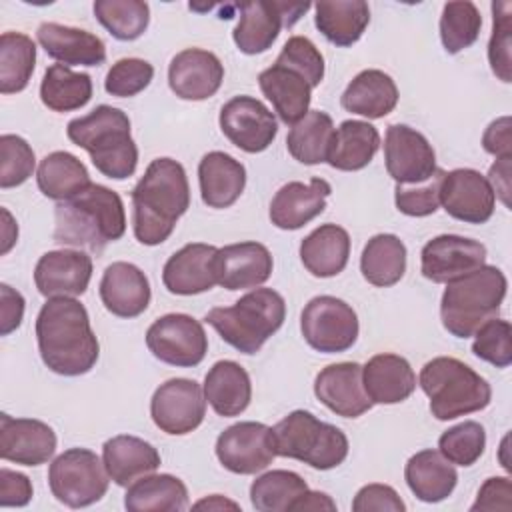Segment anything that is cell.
I'll return each instance as SVG.
<instances>
[{"mask_svg": "<svg viewBox=\"0 0 512 512\" xmlns=\"http://www.w3.org/2000/svg\"><path fill=\"white\" fill-rule=\"evenodd\" d=\"M92 98V78L86 72H72L64 64L46 68L40 82V100L52 112H72Z\"/></svg>", "mask_w": 512, "mask_h": 512, "instance_id": "b9f144b4", "label": "cell"}, {"mask_svg": "<svg viewBox=\"0 0 512 512\" xmlns=\"http://www.w3.org/2000/svg\"><path fill=\"white\" fill-rule=\"evenodd\" d=\"M332 186L324 178L284 184L270 202V220L280 230H298L324 212Z\"/></svg>", "mask_w": 512, "mask_h": 512, "instance_id": "d4e9b609", "label": "cell"}, {"mask_svg": "<svg viewBox=\"0 0 512 512\" xmlns=\"http://www.w3.org/2000/svg\"><path fill=\"white\" fill-rule=\"evenodd\" d=\"M300 330L310 348L338 354L354 346L360 326L348 302L336 296H316L302 310Z\"/></svg>", "mask_w": 512, "mask_h": 512, "instance_id": "30bf717a", "label": "cell"}, {"mask_svg": "<svg viewBox=\"0 0 512 512\" xmlns=\"http://www.w3.org/2000/svg\"><path fill=\"white\" fill-rule=\"evenodd\" d=\"M150 416L166 434H188L196 430L206 416L204 390L196 380L170 378L154 390L150 400Z\"/></svg>", "mask_w": 512, "mask_h": 512, "instance_id": "4fadbf2b", "label": "cell"}, {"mask_svg": "<svg viewBox=\"0 0 512 512\" xmlns=\"http://www.w3.org/2000/svg\"><path fill=\"white\" fill-rule=\"evenodd\" d=\"M272 254L260 242H238L218 248L214 258L216 284L226 290L262 286L272 274Z\"/></svg>", "mask_w": 512, "mask_h": 512, "instance_id": "603a6c76", "label": "cell"}, {"mask_svg": "<svg viewBox=\"0 0 512 512\" xmlns=\"http://www.w3.org/2000/svg\"><path fill=\"white\" fill-rule=\"evenodd\" d=\"M292 510H312V512H318V510H330L334 512L336 510V502L324 494V492H312V490H306L292 506Z\"/></svg>", "mask_w": 512, "mask_h": 512, "instance_id": "6125c7cd", "label": "cell"}, {"mask_svg": "<svg viewBox=\"0 0 512 512\" xmlns=\"http://www.w3.org/2000/svg\"><path fill=\"white\" fill-rule=\"evenodd\" d=\"M36 182L46 198L64 202L90 184V174L82 160H78L74 154L56 150L40 160Z\"/></svg>", "mask_w": 512, "mask_h": 512, "instance_id": "f35d334b", "label": "cell"}, {"mask_svg": "<svg viewBox=\"0 0 512 512\" xmlns=\"http://www.w3.org/2000/svg\"><path fill=\"white\" fill-rule=\"evenodd\" d=\"M472 352L476 358L496 366L508 368L512 364V328L508 320L490 318L474 332Z\"/></svg>", "mask_w": 512, "mask_h": 512, "instance_id": "681fc988", "label": "cell"}, {"mask_svg": "<svg viewBox=\"0 0 512 512\" xmlns=\"http://www.w3.org/2000/svg\"><path fill=\"white\" fill-rule=\"evenodd\" d=\"M36 166L32 146L16 134L0 136V188L24 184Z\"/></svg>", "mask_w": 512, "mask_h": 512, "instance_id": "f907efd6", "label": "cell"}, {"mask_svg": "<svg viewBox=\"0 0 512 512\" xmlns=\"http://www.w3.org/2000/svg\"><path fill=\"white\" fill-rule=\"evenodd\" d=\"M418 384L430 400L436 420H454L484 410L492 400V388L476 370L452 356H438L420 370Z\"/></svg>", "mask_w": 512, "mask_h": 512, "instance_id": "52a82bcc", "label": "cell"}, {"mask_svg": "<svg viewBox=\"0 0 512 512\" xmlns=\"http://www.w3.org/2000/svg\"><path fill=\"white\" fill-rule=\"evenodd\" d=\"M54 242L102 252L126 232V212L118 192L90 182L54 210Z\"/></svg>", "mask_w": 512, "mask_h": 512, "instance_id": "3957f363", "label": "cell"}, {"mask_svg": "<svg viewBox=\"0 0 512 512\" xmlns=\"http://www.w3.org/2000/svg\"><path fill=\"white\" fill-rule=\"evenodd\" d=\"M340 104L352 114L378 120L396 108L398 88L386 72L368 68L352 78L340 98Z\"/></svg>", "mask_w": 512, "mask_h": 512, "instance_id": "1f68e13d", "label": "cell"}, {"mask_svg": "<svg viewBox=\"0 0 512 512\" xmlns=\"http://www.w3.org/2000/svg\"><path fill=\"white\" fill-rule=\"evenodd\" d=\"M258 84L284 124H296L308 114L312 86L300 72L274 62L270 68L260 72Z\"/></svg>", "mask_w": 512, "mask_h": 512, "instance_id": "f1b7e54d", "label": "cell"}, {"mask_svg": "<svg viewBox=\"0 0 512 512\" xmlns=\"http://www.w3.org/2000/svg\"><path fill=\"white\" fill-rule=\"evenodd\" d=\"M72 144L90 154L96 170L112 180L130 178L138 166V148L130 134V118L120 108L100 104L66 126Z\"/></svg>", "mask_w": 512, "mask_h": 512, "instance_id": "277c9868", "label": "cell"}, {"mask_svg": "<svg viewBox=\"0 0 512 512\" xmlns=\"http://www.w3.org/2000/svg\"><path fill=\"white\" fill-rule=\"evenodd\" d=\"M276 62L300 72L312 88L320 86L324 78V56L320 54L316 44L306 36L288 38Z\"/></svg>", "mask_w": 512, "mask_h": 512, "instance_id": "f5cc1de1", "label": "cell"}, {"mask_svg": "<svg viewBox=\"0 0 512 512\" xmlns=\"http://www.w3.org/2000/svg\"><path fill=\"white\" fill-rule=\"evenodd\" d=\"M56 452L54 430L36 418L0 416V456L22 466H40Z\"/></svg>", "mask_w": 512, "mask_h": 512, "instance_id": "44dd1931", "label": "cell"}, {"mask_svg": "<svg viewBox=\"0 0 512 512\" xmlns=\"http://www.w3.org/2000/svg\"><path fill=\"white\" fill-rule=\"evenodd\" d=\"M354 512H404L406 504L398 492L388 484H366L362 486L354 500Z\"/></svg>", "mask_w": 512, "mask_h": 512, "instance_id": "11a10c76", "label": "cell"}, {"mask_svg": "<svg viewBox=\"0 0 512 512\" xmlns=\"http://www.w3.org/2000/svg\"><path fill=\"white\" fill-rule=\"evenodd\" d=\"M506 288L504 272L490 264L448 282L440 300L442 326L456 338L474 336L484 322L498 316Z\"/></svg>", "mask_w": 512, "mask_h": 512, "instance_id": "5b68a950", "label": "cell"}, {"mask_svg": "<svg viewBox=\"0 0 512 512\" xmlns=\"http://www.w3.org/2000/svg\"><path fill=\"white\" fill-rule=\"evenodd\" d=\"M32 500V482L26 474L0 468V506L20 508Z\"/></svg>", "mask_w": 512, "mask_h": 512, "instance_id": "6f0895ef", "label": "cell"}, {"mask_svg": "<svg viewBox=\"0 0 512 512\" xmlns=\"http://www.w3.org/2000/svg\"><path fill=\"white\" fill-rule=\"evenodd\" d=\"M36 38L44 52L64 66H100L106 60L102 38L82 28L44 22L38 26Z\"/></svg>", "mask_w": 512, "mask_h": 512, "instance_id": "4316f807", "label": "cell"}, {"mask_svg": "<svg viewBox=\"0 0 512 512\" xmlns=\"http://www.w3.org/2000/svg\"><path fill=\"white\" fill-rule=\"evenodd\" d=\"M152 292L146 274L130 262H112L100 280V300L118 318H136L150 304Z\"/></svg>", "mask_w": 512, "mask_h": 512, "instance_id": "484cf974", "label": "cell"}, {"mask_svg": "<svg viewBox=\"0 0 512 512\" xmlns=\"http://www.w3.org/2000/svg\"><path fill=\"white\" fill-rule=\"evenodd\" d=\"M486 264V246L458 234H440L420 252V272L436 284H448Z\"/></svg>", "mask_w": 512, "mask_h": 512, "instance_id": "e0dca14e", "label": "cell"}, {"mask_svg": "<svg viewBox=\"0 0 512 512\" xmlns=\"http://www.w3.org/2000/svg\"><path fill=\"white\" fill-rule=\"evenodd\" d=\"M350 256V236L338 224H322L314 228L300 244V260L316 278L338 276Z\"/></svg>", "mask_w": 512, "mask_h": 512, "instance_id": "e575fe53", "label": "cell"}, {"mask_svg": "<svg viewBox=\"0 0 512 512\" xmlns=\"http://www.w3.org/2000/svg\"><path fill=\"white\" fill-rule=\"evenodd\" d=\"M190 206L186 170L172 158H156L132 190V228L144 246L170 238L178 218Z\"/></svg>", "mask_w": 512, "mask_h": 512, "instance_id": "7a4b0ae2", "label": "cell"}, {"mask_svg": "<svg viewBox=\"0 0 512 512\" xmlns=\"http://www.w3.org/2000/svg\"><path fill=\"white\" fill-rule=\"evenodd\" d=\"M124 506L130 512H180L188 508V490L172 474H146L128 486Z\"/></svg>", "mask_w": 512, "mask_h": 512, "instance_id": "74e56055", "label": "cell"}, {"mask_svg": "<svg viewBox=\"0 0 512 512\" xmlns=\"http://www.w3.org/2000/svg\"><path fill=\"white\" fill-rule=\"evenodd\" d=\"M110 476L104 462L88 448H70L56 456L48 468L52 496L68 508H86L102 500Z\"/></svg>", "mask_w": 512, "mask_h": 512, "instance_id": "9c48e42d", "label": "cell"}, {"mask_svg": "<svg viewBox=\"0 0 512 512\" xmlns=\"http://www.w3.org/2000/svg\"><path fill=\"white\" fill-rule=\"evenodd\" d=\"M92 278V258L82 250L62 248L40 256L34 268V284L46 298L82 296Z\"/></svg>", "mask_w": 512, "mask_h": 512, "instance_id": "d6986e66", "label": "cell"}, {"mask_svg": "<svg viewBox=\"0 0 512 512\" xmlns=\"http://www.w3.org/2000/svg\"><path fill=\"white\" fill-rule=\"evenodd\" d=\"M440 204L460 222L484 224L494 214L496 196L484 174L474 168H456L442 178Z\"/></svg>", "mask_w": 512, "mask_h": 512, "instance_id": "ac0fdd59", "label": "cell"}, {"mask_svg": "<svg viewBox=\"0 0 512 512\" xmlns=\"http://www.w3.org/2000/svg\"><path fill=\"white\" fill-rule=\"evenodd\" d=\"M102 462L110 480L128 488L134 480L158 470L160 454L150 442L138 436L118 434L104 442Z\"/></svg>", "mask_w": 512, "mask_h": 512, "instance_id": "f546056e", "label": "cell"}, {"mask_svg": "<svg viewBox=\"0 0 512 512\" xmlns=\"http://www.w3.org/2000/svg\"><path fill=\"white\" fill-rule=\"evenodd\" d=\"M24 296L8 284H0V334L8 336L22 324Z\"/></svg>", "mask_w": 512, "mask_h": 512, "instance_id": "680465c9", "label": "cell"}, {"mask_svg": "<svg viewBox=\"0 0 512 512\" xmlns=\"http://www.w3.org/2000/svg\"><path fill=\"white\" fill-rule=\"evenodd\" d=\"M512 508V484L508 476H494L488 478L480 490L476 502L470 506L472 512L476 510H510Z\"/></svg>", "mask_w": 512, "mask_h": 512, "instance_id": "9f6ffc18", "label": "cell"}, {"mask_svg": "<svg viewBox=\"0 0 512 512\" xmlns=\"http://www.w3.org/2000/svg\"><path fill=\"white\" fill-rule=\"evenodd\" d=\"M482 146L488 154L496 158H512V136H510V116L496 118L484 130Z\"/></svg>", "mask_w": 512, "mask_h": 512, "instance_id": "91938a15", "label": "cell"}, {"mask_svg": "<svg viewBox=\"0 0 512 512\" xmlns=\"http://www.w3.org/2000/svg\"><path fill=\"white\" fill-rule=\"evenodd\" d=\"M360 272L366 282L388 288L400 282L406 272V246L396 234L372 236L360 256Z\"/></svg>", "mask_w": 512, "mask_h": 512, "instance_id": "ab89813d", "label": "cell"}, {"mask_svg": "<svg viewBox=\"0 0 512 512\" xmlns=\"http://www.w3.org/2000/svg\"><path fill=\"white\" fill-rule=\"evenodd\" d=\"M446 170L438 168L434 176L416 186H398L394 190L396 208L406 216H430L440 206V184Z\"/></svg>", "mask_w": 512, "mask_h": 512, "instance_id": "db71d44e", "label": "cell"}, {"mask_svg": "<svg viewBox=\"0 0 512 512\" xmlns=\"http://www.w3.org/2000/svg\"><path fill=\"white\" fill-rule=\"evenodd\" d=\"M482 28V16L474 2H446L440 16V40L448 54L470 48Z\"/></svg>", "mask_w": 512, "mask_h": 512, "instance_id": "bcb514c9", "label": "cell"}, {"mask_svg": "<svg viewBox=\"0 0 512 512\" xmlns=\"http://www.w3.org/2000/svg\"><path fill=\"white\" fill-rule=\"evenodd\" d=\"M96 20L122 42L140 38L150 22V8L142 0H96Z\"/></svg>", "mask_w": 512, "mask_h": 512, "instance_id": "f6af8a7d", "label": "cell"}, {"mask_svg": "<svg viewBox=\"0 0 512 512\" xmlns=\"http://www.w3.org/2000/svg\"><path fill=\"white\" fill-rule=\"evenodd\" d=\"M2 218H4V226H2V254H6L14 246L16 238H18V226L14 224V220H12V216H10V212L6 208H2Z\"/></svg>", "mask_w": 512, "mask_h": 512, "instance_id": "be15d7a7", "label": "cell"}, {"mask_svg": "<svg viewBox=\"0 0 512 512\" xmlns=\"http://www.w3.org/2000/svg\"><path fill=\"white\" fill-rule=\"evenodd\" d=\"M362 384L372 404H398L416 390V374L404 356L384 352L362 366Z\"/></svg>", "mask_w": 512, "mask_h": 512, "instance_id": "83f0119b", "label": "cell"}, {"mask_svg": "<svg viewBox=\"0 0 512 512\" xmlns=\"http://www.w3.org/2000/svg\"><path fill=\"white\" fill-rule=\"evenodd\" d=\"M380 148L378 130L364 120H344L332 136L326 162L344 172L366 168Z\"/></svg>", "mask_w": 512, "mask_h": 512, "instance_id": "d590c367", "label": "cell"}, {"mask_svg": "<svg viewBox=\"0 0 512 512\" xmlns=\"http://www.w3.org/2000/svg\"><path fill=\"white\" fill-rule=\"evenodd\" d=\"M222 134L240 150L256 154L266 150L276 134L278 124L274 112H270L258 98L234 96L220 110Z\"/></svg>", "mask_w": 512, "mask_h": 512, "instance_id": "2e32d148", "label": "cell"}, {"mask_svg": "<svg viewBox=\"0 0 512 512\" xmlns=\"http://www.w3.org/2000/svg\"><path fill=\"white\" fill-rule=\"evenodd\" d=\"M512 4L506 0L492 4V34L488 42V62L502 82H512Z\"/></svg>", "mask_w": 512, "mask_h": 512, "instance_id": "c3c4849f", "label": "cell"}, {"mask_svg": "<svg viewBox=\"0 0 512 512\" xmlns=\"http://www.w3.org/2000/svg\"><path fill=\"white\" fill-rule=\"evenodd\" d=\"M224 80V66L214 52L186 48L168 66L170 90L182 100H206L214 96Z\"/></svg>", "mask_w": 512, "mask_h": 512, "instance_id": "ffe728a7", "label": "cell"}, {"mask_svg": "<svg viewBox=\"0 0 512 512\" xmlns=\"http://www.w3.org/2000/svg\"><path fill=\"white\" fill-rule=\"evenodd\" d=\"M404 478L412 494L428 504L448 498L458 482V474L452 462H448L438 450H420L406 462Z\"/></svg>", "mask_w": 512, "mask_h": 512, "instance_id": "836d02e7", "label": "cell"}, {"mask_svg": "<svg viewBox=\"0 0 512 512\" xmlns=\"http://www.w3.org/2000/svg\"><path fill=\"white\" fill-rule=\"evenodd\" d=\"M334 130L330 114L322 110H308L304 118L292 124L286 136V148L290 156L302 164H322L328 158Z\"/></svg>", "mask_w": 512, "mask_h": 512, "instance_id": "60d3db41", "label": "cell"}, {"mask_svg": "<svg viewBox=\"0 0 512 512\" xmlns=\"http://www.w3.org/2000/svg\"><path fill=\"white\" fill-rule=\"evenodd\" d=\"M36 340L42 362L60 376H82L98 360L100 346L80 300L48 298L36 318Z\"/></svg>", "mask_w": 512, "mask_h": 512, "instance_id": "6da1fadb", "label": "cell"}, {"mask_svg": "<svg viewBox=\"0 0 512 512\" xmlns=\"http://www.w3.org/2000/svg\"><path fill=\"white\" fill-rule=\"evenodd\" d=\"M198 182L206 206L228 208L244 192L246 168L234 156L214 150L202 156L198 164Z\"/></svg>", "mask_w": 512, "mask_h": 512, "instance_id": "4dcf8cb0", "label": "cell"}, {"mask_svg": "<svg viewBox=\"0 0 512 512\" xmlns=\"http://www.w3.org/2000/svg\"><path fill=\"white\" fill-rule=\"evenodd\" d=\"M276 456L272 428L262 422H238L228 426L216 440V458L234 474H256Z\"/></svg>", "mask_w": 512, "mask_h": 512, "instance_id": "9a60e30c", "label": "cell"}, {"mask_svg": "<svg viewBox=\"0 0 512 512\" xmlns=\"http://www.w3.org/2000/svg\"><path fill=\"white\" fill-rule=\"evenodd\" d=\"M146 346L164 364L192 368L198 366L208 352V336L204 326L188 314H166L156 318L146 330Z\"/></svg>", "mask_w": 512, "mask_h": 512, "instance_id": "8fae6325", "label": "cell"}, {"mask_svg": "<svg viewBox=\"0 0 512 512\" xmlns=\"http://www.w3.org/2000/svg\"><path fill=\"white\" fill-rule=\"evenodd\" d=\"M240 18L232 32L234 44L244 54L266 52L278 38L282 28L294 26L310 8V2H244L238 6Z\"/></svg>", "mask_w": 512, "mask_h": 512, "instance_id": "7c38bea8", "label": "cell"}, {"mask_svg": "<svg viewBox=\"0 0 512 512\" xmlns=\"http://www.w3.org/2000/svg\"><path fill=\"white\" fill-rule=\"evenodd\" d=\"M284 318L286 302L272 288H254L232 306H216L204 316L220 338L242 354H256L280 330Z\"/></svg>", "mask_w": 512, "mask_h": 512, "instance_id": "8992f818", "label": "cell"}, {"mask_svg": "<svg viewBox=\"0 0 512 512\" xmlns=\"http://www.w3.org/2000/svg\"><path fill=\"white\" fill-rule=\"evenodd\" d=\"M216 252V246L202 242L186 244L174 252L162 268V282L166 290L178 296H192L210 290L216 284Z\"/></svg>", "mask_w": 512, "mask_h": 512, "instance_id": "cb8c5ba5", "label": "cell"}, {"mask_svg": "<svg viewBox=\"0 0 512 512\" xmlns=\"http://www.w3.org/2000/svg\"><path fill=\"white\" fill-rule=\"evenodd\" d=\"M314 10L316 28L330 44L340 48L358 42L370 22V8L362 0L316 2Z\"/></svg>", "mask_w": 512, "mask_h": 512, "instance_id": "8d00e7d4", "label": "cell"}, {"mask_svg": "<svg viewBox=\"0 0 512 512\" xmlns=\"http://www.w3.org/2000/svg\"><path fill=\"white\" fill-rule=\"evenodd\" d=\"M194 508H196V510H224V508L240 510V506H238L236 502H232V500H228V498H224V496H220V494H212V496H208V498H204V500H198V502L194 504Z\"/></svg>", "mask_w": 512, "mask_h": 512, "instance_id": "e7e4bbea", "label": "cell"}, {"mask_svg": "<svg viewBox=\"0 0 512 512\" xmlns=\"http://www.w3.org/2000/svg\"><path fill=\"white\" fill-rule=\"evenodd\" d=\"M314 394L342 418H358L372 408L358 362H338L322 368L314 380Z\"/></svg>", "mask_w": 512, "mask_h": 512, "instance_id": "7402d4cb", "label": "cell"}, {"mask_svg": "<svg viewBox=\"0 0 512 512\" xmlns=\"http://www.w3.org/2000/svg\"><path fill=\"white\" fill-rule=\"evenodd\" d=\"M36 44L22 32H2L0 36V92H22L34 72Z\"/></svg>", "mask_w": 512, "mask_h": 512, "instance_id": "7bdbcfd3", "label": "cell"}, {"mask_svg": "<svg viewBox=\"0 0 512 512\" xmlns=\"http://www.w3.org/2000/svg\"><path fill=\"white\" fill-rule=\"evenodd\" d=\"M276 456L300 460L316 470L340 466L348 456V438L334 424L308 410H294L272 428Z\"/></svg>", "mask_w": 512, "mask_h": 512, "instance_id": "ba28073f", "label": "cell"}, {"mask_svg": "<svg viewBox=\"0 0 512 512\" xmlns=\"http://www.w3.org/2000/svg\"><path fill=\"white\" fill-rule=\"evenodd\" d=\"M510 160L512 158H498L492 166H490V174H488V182L494 190V196H498L504 206L510 208Z\"/></svg>", "mask_w": 512, "mask_h": 512, "instance_id": "94428289", "label": "cell"}, {"mask_svg": "<svg viewBox=\"0 0 512 512\" xmlns=\"http://www.w3.org/2000/svg\"><path fill=\"white\" fill-rule=\"evenodd\" d=\"M154 78V66L142 58H122L106 74L104 88L116 98H130L142 92Z\"/></svg>", "mask_w": 512, "mask_h": 512, "instance_id": "816d5d0a", "label": "cell"}, {"mask_svg": "<svg viewBox=\"0 0 512 512\" xmlns=\"http://www.w3.org/2000/svg\"><path fill=\"white\" fill-rule=\"evenodd\" d=\"M386 170L398 186H416L434 176L436 152L426 136L406 124H390L384 136Z\"/></svg>", "mask_w": 512, "mask_h": 512, "instance_id": "5bb4252c", "label": "cell"}, {"mask_svg": "<svg viewBox=\"0 0 512 512\" xmlns=\"http://www.w3.org/2000/svg\"><path fill=\"white\" fill-rule=\"evenodd\" d=\"M204 398L218 416L242 414L252 398L248 372L234 360H218L204 378Z\"/></svg>", "mask_w": 512, "mask_h": 512, "instance_id": "d6a6232c", "label": "cell"}, {"mask_svg": "<svg viewBox=\"0 0 512 512\" xmlns=\"http://www.w3.org/2000/svg\"><path fill=\"white\" fill-rule=\"evenodd\" d=\"M308 490L306 480L292 470H270L250 486V502L258 512H288Z\"/></svg>", "mask_w": 512, "mask_h": 512, "instance_id": "ee69618b", "label": "cell"}, {"mask_svg": "<svg viewBox=\"0 0 512 512\" xmlns=\"http://www.w3.org/2000/svg\"><path fill=\"white\" fill-rule=\"evenodd\" d=\"M486 448V432L480 422L466 420L448 428L438 438V452L452 464L472 466Z\"/></svg>", "mask_w": 512, "mask_h": 512, "instance_id": "7dc6e473", "label": "cell"}]
</instances>
